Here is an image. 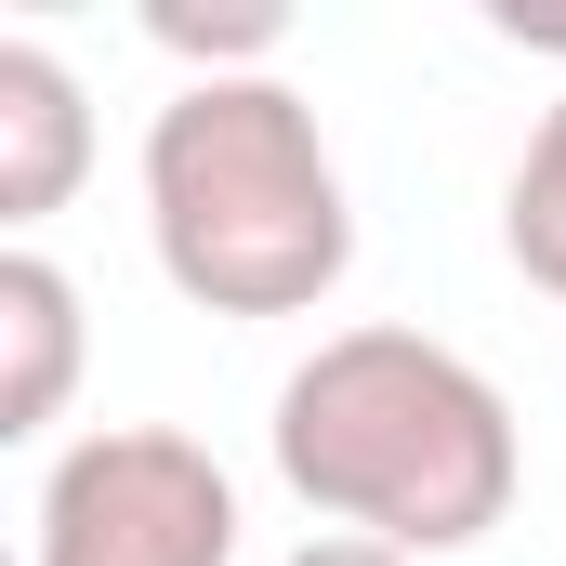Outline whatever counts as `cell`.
<instances>
[{"label":"cell","instance_id":"1","mask_svg":"<svg viewBox=\"0 0 566 566\" xmlns=\"http://www.w3.org/2000/svg\"><path fill=\"white\" fill-rule=\"evenodd\" d=\"M277 474L303 514H329V541H382V554H474L514 488H527V434L514 396L434 343V329H329L277 382Z\"/></svg>","mask_w":566,"mask_h":566},{"label":"cell","instance_id":"2","mask_svg":"<svg viewBox=\"0 0 566 566\" xmlns=\"http://www.w3.org/2000/svg\"><path fill=\"white\" fill-rule=\"evenodd\" d=\"M145 251L198 316H316L356 277V198L290 80H185L145 119Z\"/></svg>","mask_w":566,"mask_h":566},{"label":"cell","instance_id":"3","mask_svg":"<svg viewBox=\"0 0 566 566\" xmlns=\"http://www.w3.org/2000/svg\"><path fill=\"white\" fill-rule=\"evenodd\" d=\"M27 566H238V474L171 422H93L40 474Z\"/></svg>","mask_w":566,"mask_h":566},{"label":"cell","instance_id":"4","mask_svg":"<svg viewBox=\"0 0 566 566\" xmlns=\"http://www.w3.org/2000/svg\"><path fill=\"white\" fill-rule=\"evenodd\" d=\"M93 171V93L40 53V40H0V224L27 251V224H53Z\"/></svg>","mask_w":566,"mask_h":566},{"label":"cell","instance_id":"5","mask_svg":"<svg viewBox=\"0 0 566 566\" xmlns=\"http://www.w3.org/2000/svg\"><path fill=\"white\" fill-rule=\"evenodd\" d=\"M80 396V277L53 251H0V434H53Z\"/></svg>","mask_w":566,"mask_h":566},{"label":"cell","instance_id":"6","mask_svg":"<svg viewBox=\"0 0 566 566\" xmlns=\"http://www.w3.org/2000/svg\"><path fill=\"white\" fill-rule=\"evenodd\" d=\"M501 251H514L527 290L566 303V106H541V133H527L514 185H501Z\"/></svg>","mask_w":566,"mask_h":566},{"label":"cell","instance_id":"7","mask_svg":"<svg viewBox=\"0 0 566 566\" xmlns=\"http://www.w3.org/2000/svg\"><path fill=\"white\" fill-rule=\"evenodd\" d=\"M145 40H158V53H185V80H277L290 13H277V0H224V13L158 0V13H145Z\"/></svg>","mask_w":566,"mask_h":566},{"label":"cell","instance_id":"8","mask_svg":"<svg viewBox=\"0 0 566 566\" xmlns=\"http://www.w3.org/2000/svg\"><path fill=\"white\" fill-rule=\"evenodd\" d=\"M488 27H501V40H527V53H566V13H527V0H501Z\"/></svg>","mask_w":566,"mask_h":566},{"label":"cell","instance_id":"9","mask_svg":"<svg viewBox=\"0 0 566 566\" xmlns=\"http://www.w3.org/2000/svg\"><path fill=\"white\" fill-rule=\"evenodd\" d=\"M290 566H409V554H382V541H303Z\"/></svg>","mask_w":566,"mask_h":566}]
</instances>
